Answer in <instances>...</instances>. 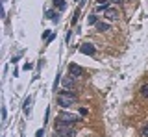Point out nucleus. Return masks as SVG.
I'll return each mask as SVG.
<instances>
[{"instance_id":"16","label":"nucleus","mask_w":148,"mask_h":137,"mask_svg":"<svg viewBox=\"0 0 148 137\" xmlns=\"http://www.w3.org/2000/svg\"><path fill=\"white\" fill-rule=\"evenodd\" d=\"M50 35H52V34H50V32H48V30H45V32H43V39H48V37H50Z\"/></svg>"},{"instance_id":"20","label":"nucleus","mask_w":148,"mask_h":137,"mask_svg":"<svg viewBox=\"0 0 148 137\" xmlns=\"http://www.w3.org/2000/svg\"><path fill=\"white\" fill-rule=\"evenodd\" d=\"M98 4H100V6H106V4H108V0H98Z\"/></svg>"},{"instance_id":"8","label":"nucleus","mask_w":148,"mask_h":137,"mask_svg":"<svg viewBox=\"0 0 148 137\" xmlns=\"http://www.w3.org/2000/svg\"><path fill=\"white\" fill-rule=\"evenodd\" d=\"M30 106H32V97H28L24 100V113L26 115H30Z\"/></svg>"},{"instance_id":"15","label":"nucleus","mask_w":148,"mask_h":137,"mask_svg":"<svg viewBox=\"0 0 148 137\" xmlns=\"http://www.w3.org/2000/svg\"><path fill=\"white\" fill-rule=\"evenodd\" d=\"M78 15H80V13H78V11H76V13H74V17H72V21H71V22H72V24H76V22H78Z\"/></svg>"},{"instance_id":"19","label":"nucleus","mask_w":148,"mask_h":137,"mask_svg":"<svg viewBox=\"0 0 148 137\" xmlns=\"http://www.w3.org/2000/svg\"><path fill=\"white\" fill-rule=\"evenodd\" d=\"M46 17H48V19H54L56 15H54V11H46Z\"/></svg>"},{"instance_id":"7","label":"nucleus","mask_w":148,"mask_h":137,"mask_svg":"<svg viewBox=\"0 0 148 137\" xmlns=\"http://www.w3.org/2000/svg\"><path fill=\"white\" fill-rule=\"evenodd\" d=\"M106 17H108V19H117V11L113 10V8H108V10H106Z\"/></svg>"},{"instance_id":"12","label":"nucleus","mask_w":148,"mask_h":137,"mask_svg":"<svg viewBox=\"0 0 148 137\" xmlns=\"http://www.w3.org/2000/svg\"><path fill=\"white\" fill-rule=\"evenodd\" d=\"M87 24H98V22H96V15H89V17H87Z\"/></svg>"},{"instance_id":"5","label":"nucleus","mask_w":148,"mask_h":137,"mask_svg":"<svg viewBox=\"0 0 148 137\" xmlns=\"http://www.w3.org/2000/svg\"><path fill=\"white\" fill-rule=\"evenodd\" d=\"M80 52L91 56V54H95V45H92V43H83L82 47H80Z\"/></svg>"},{"instance_id":"21","label":"nucleus","mask_w":148,"mask_h":137,"mask_svg":"<svg viewBox=\"0 0 148 137\" xmlns=\"http://www.w3.org/2000/svg\"><path fill=\"white\" fill-rule=\"evenodd\" d=\"M111 2H115V4H120V2H122V0H111Z\"/></svg>"},{"instance_id":"18","label":"nucleus","mask_w":148,"mask_h":137,"mask_svg":"<svg viewBox=\"0 0 148 137\" xmlns=\"http://www.w3.org/2000/svg\"><path fill=\"white\" fill-rule=\"evenodd\" d=\"M45 135V130H37V134H35V137H43Z\"/></svg>"},{"instance_id":"3","label":"nucleus","mask_w":148,"mask_h":137,"mask_svg":"<svg viewBox=\"0 0 148 137\" xmlns=\"http://www.w3.org/2000/svg\"><path fill=\"white\" fill-rule=\"evenodd\" d=\"M69 74H71L72 78H80L83 74V68L78 65V63H69Z\"/></svg>"},{"instance_id":"13","label":"nucleus","mask_w":148,"mask_h":137,"mask_svg":"<svg viewBox=\"0 0 148 137\" xmlns=\"http://www.w3.org/2000/svg\"><path fill=\"white\" fill-rule=\"evenodd\" d=\"M2 121H4V124H6V121H8V109L6 108H2Z\"/></svg>"},{"instance_id":"2","label":"nucleus","mask_w":148,"mask_h":137,"mask_svg":"<svg viewBox=\"0 0 148 137\" xmlns=\"http://www.w3.org/2000/svg\"><path fill=\"white\" fill-rule=\"evenodd\" d=\"M56 130L61 132V134H67V135H72V128H71V122H65V121H59L56 122Z\"/></svg>"},{"instance_id":"17","label":"nucleus","mask_w":148,"mask_h":137,"mask_svg":"<svg viewBox=\"0 0 148 137\" xmlns=\"http://www.w3.org/2000/svg\"><path fill=\"white\" fill-rule=\"evenodd\" d=\"M58 84H59V72H58V76H56V82H54V89H58Z\"/></svg>"},{"instance_id":"1","label":"nucleus","mask_w":148,"mask_h":137,"mask_svg":"<svg viewBox=\"0 0 148 137\" xmlns=\"http://www.w3.org/2000/svg\"><path fill=\"white\" fill-rule=\"evenodd\" d=\"M58 104L61 108H71L76 104V95L71 93V91H61V93L58 95Z\"/></svg>"},{"instance_id":"14","label":"nucleus","mask_w":148,"mask_h":137,"mask_svg":"<svg viewBox=\"0 0 148 137\" xmlns=\"http://www.w3.org/2000/svg\"><path fill=\"white\" fill-rule=\"evenodd\" d=\"M141 135H143V137H148V124H146V126L141 130Z\"/></svg>"},{"instance_id":"10","label":"nucleus","mask_w":148,"mask_h":137,"mask_svg":"<svg viewBox=\"0 0 148 137\" xmlns=\"http://www.w3.org/2000/svg\"><path fill=\"white\" fill-rule=\"evenodd\" d=\"M54 4H56V8H59V10H65V8H67L65 0H54Z\"/></svg>"},{"instance_id":"4","label":"nucleus","mask_w":148,"mask_h":137,"mask_svg":"<svg viewBox=\"0 0 148 137\" xmlns=\"http://www.w3.org/2000/svg\"><path fill=\"white\" fill-rule=\"evenodd\" d=\"M58 119H59V121H65V122H71V124L78 121V117H76V115H72V113H65V111L59 113V117H58Z\"/></svg>"},{"instance_id":"11","label":"nucleus","mask_w":148,"mask_h":137,"mask_svg":"<svg viewBox=\"0 0 148 137\" xmlns=\"http://www.w3.org/2000/svg\"><path fill=\"white\" fill-rule=\"evenodd\" d=\"M141 97H143V98H148V84H145V85L141 87Z\"/></svg>"},{"instance_id":"9","label":"nucleus","mask_w":148,"mask_h":137,"mask_svg":"<svg viewBox=\"0 0 148 137\" xmlns=\"http://www.w3.org/2000/svg\"><path fill=\"white\" fill-rule=\"evenodd\" d=\"M96 28H98V32H106V30H109V24L108 22H98Z\"/></svg>"},{"instance_id":"6","label":"nucleus","mask_w":148,"mask_h":137,"mask_svg":"<svg viewBox=\"0 0 148 137\" xmlns=\"http://www.w3.org/2000/svg\"><path fill=\"white\" fill-rule=\"evenodd\" d=\"M63 85H65L67 91H71L74 87V78H72V76H71V78H63Z\"/></svg>"}]
</instances>
